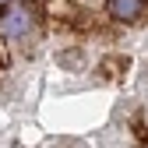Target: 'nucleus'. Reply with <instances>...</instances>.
<instances>
[{"label":"nucleus","mask_w":148,"mask_h":148,"mask_svg":"<svg viewBox=\"0 0 148 148\" xmlns=\"http://www.w3.org/2000/svg\"><path fill=\"white\" fill-rule=\"evenodd\" d=\"M0 148H148V0H4Z\"/></svg>","instance_id":"nucleus-1"}]
</instances>
